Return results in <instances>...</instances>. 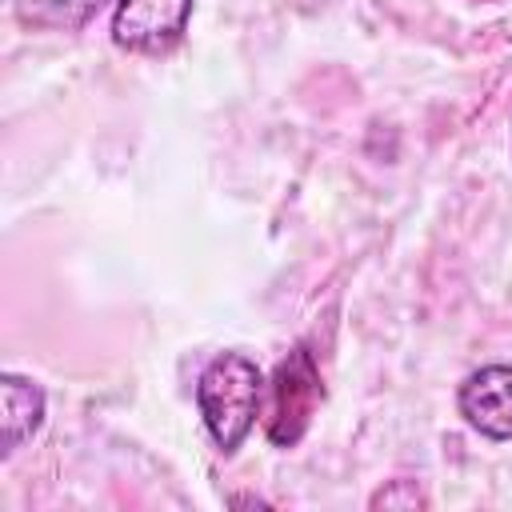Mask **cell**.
I'll list each match as a JSON object with an SVG mask.
<instances>
[{
	"mask_svg": "<svg viewBox=\"0 0 512 512\" xmlns=\"http://www.w3.org/2000/svg\"><path fill=\"white\" fill-rule=\"evenodd\" d=\"M260 400H264V376H260L256 360H248L244 352L212 356L196 380L200 420L224 456H232L248 440L256 412H260Z\"/></svg>",
	"mask_w": 512,
	"mask_h": 512,
	"instance_id": "6da1fadb",
	"label": "cell"
},
{
	"mask_svg": "<svg viewBox=\"0 0 512 512\" xmlns=\"http://www.w3.org/2000/svg\"><path fill=\"white\" fill-rule=\"evenodd\" d=\"M324 404V380L308 344H296L264 384V432L276 448H296Z\"/></svg>",
	"mask_w": 512,
	"mask_h": 512,
	"instance_id": "7a4b0ae2",
	"label": "cell"
},
{
	"mask_svg": "<svg viewBox=\"0 0 512 512\" xmlns=\"http://www.w3.org/2000/svg\"><path fill=\"white\" fill-rule=\"evenodd\" d=\"M192 0H116L112 44L132 56H164L188 32Z\"/></svg>",
	"mask_w": 512,
	"mask_h": 512,
	"instance_id": "3957f363",
	"label": "cell"
},
{
	"mask_svg": "<svg viewBox=\"0 0 512 512\" xmlns=\"http://www.w3.org/2000/svg\"><path fill=\"white\" fill-rule=\"evenodd\" d=\"M456 408L472 432L488 440H512V364L476 368L460 384Z\"/></svg>",
	"mask_w": 512,
	"mask_h": 512,
	"instance_id": "277c9868",
	"label": "cell"
},
{
	"mask_svg": "<svg viewBox=\"0 0 512 512\" xmlns=\"http://www.w3.org/2000/svg\"><path fill=\"white\" fill-rule=\"evenodd\" d=\"M44 424V392L28 376H0V452L12 456L24 440H32Z\"/></svg>",
	"mask_w": 512,
	"mask_h": 512,
	"instance_id": "5b68a950",
	"label": "cell"
},
{
	"mask_svg": "<svg viewBox=\"0 0 512 512\" xmlns=\"http://www.w3.org/2000/svg\"><path fill=\"white\" fill-rule=\"evenodd\" d=\"M108 0H12L16 20L32 32H80Z\"/></svg>",
	"mask_w": 512,
	"mask_h": 512,
	"instance_id": "8992f818",
	"label": "cell"
},
{
	"mask_svg": "<svg viewBox=\"0 0 512 512\" xmlns=\"http://www.w3.org/2000/svg\"><path fill=\"white\" fill-rule=\"evenodd\" d=\"M428 500H424V492L416 488V480H392L388 488H380L372 500H368V508H424Z\"/></svg>",
	"mask_w": 512,
	"mask_h": 512,
	"instance_id": "52a82bcc",
	"label": "cell"
}]
</instances>
